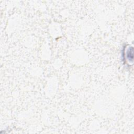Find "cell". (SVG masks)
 Masks as SVG:
<instances>
[{
    "mask_svg": "<svg viewBox=\"0 0 134 134\" xmlns=\"http://www.w3.org/2000/svg\"><path fill=\"white\" fill-rule=\"evenodd\" d=\"M133 48L132 47H130L128 48L126 51V58L130 62L131 61L132 62L133 61Z\"/></svg>",
    "mask_w": 134,
    "mask_h": 134,
    "instance_id": "1",
    "label": "cell"
}]
</instances>
